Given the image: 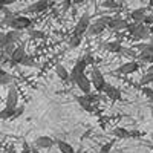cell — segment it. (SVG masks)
<instances>
[{
  "label": "cell",
  "instance_id": "25",
  "mask_svg": "<svg viewBox=\"0 0 153 153\" xmlns=\"http://www.w3.org/2000/svg\"><path fill=\"white\" fill-rule=\"evenodd\" d=\"M150 83H153V72H147L141 76V80H139V84H141L143 87L144 86H149Z\"/></svg>",
  "mask_w": 153,
  "mask_h": 153
},
{
  "label": "cell",
  "instance_id": "35",
  "mask_svg": "<svg viewBox=\"0 0 153 153\" xmlns=\"http://www.w3.org/2000/svg\"><path fill=\"white\" fill-rule=\"evenodd\" d=\"M86 98H87L89 103H92V104H95V103H98V101H100L98 95H95V94H86Z\"/></svg>",
  "mask_w": 153,
  "mask_h": 153
},
{
  "label": "cell",
  "instance_id": "8",
  "mask_svg": "<svg viewBox=\"0 0 153 153\" xmlns=\"http://www.w3.org/2000/svg\"><path fill=\"white\" fill-rule=\"evenodd\" d=\"M76 86H78V89L86 95V94H91V89H92V80L89 78V76H86V74H83L80 78H78V81H76Z\"/></svg>",
  "mask_w": 153,
  "mask_h": 153
},
{
  "label": "cell",
  "instance_id": "50",
  "mask_svg": "<svg viewBox=\"0 0 153 153\" xmlns=\"http://www.w3.org/2000/svg\"><path fill=\"white\" fill-rule=\"evenodd\" d=\"M144 2H146V0H144Z\"/></svg>",
  "mask_w": 153,
  "mask_h": 153
},
{
  "label": "cell",
  "instance_id": "48",
  "mask_svg": "<svg viewBox=\"0 0 153 153\" xmlns=\"http://www.w3.org/2000/svg\"><path fill=\"white\" fill-rule=\"evenodd\" d=\"M120 2H129V0H120Z\"/></svg>",
  "mask_w": 153,
  "mask_h": 153
},
{
  "label": "cell",
  "instance_id": "28",
  "mask_svg": "<svg viewBox=\"0 0 153 153\" xmlns=\"http://www.w3.org/2000/svg\"><path fill=\"white\" fill-rule=\"evenodd\" d=\"M103 8H107V9H118V8H120V3L115 2V0H104V2H103Z\"/></svg>",
  "mask_w": 153,
  "mask_h": 153
},
{
  "label": "cell",
  "instance_id": "16",
  "mask_svg": "<svg viewBox=\"0 0 153 153\" xmlns=\"http://www.w3.org/2000/svg\"><path fill=\"white\" fill-rule=\"evenodd\" d=\"M25 55H26V52H25V48H23V46H17V48H16V51H14V52L11 54V57H9L11 65H14V66H16V65H19L20 60H22Z\"/></svg>",
  "mask_w": 153,
  "mask_h": 153
},
{
  "label": "cell",
  "instance_id": "26",
  "mask_svg": "<svg viewBox=\"0 0 153 153\" xmlns=\"http://www.w3.org/2000/svg\"><path fill=\"white\" fill-rule=\"evenodd\" d=\"M19 65H22V66H35V60H34L32 55H25V57L20 60Z\"/></svg>",
  "mask_w": 153,
  "mask_h": 153
},
{
  "label": "cell",
  "instance_id": "27",
  "mask_svg": "<svg viewBox=\"0 0 153 153\" xmlns=\"http://www.w3.org/2000/svg\"><path fill=\"white\" fill-rule=\"evenodd\" d=\"M81 40H83V37H80V35H72L71 40H69V48H71V49L78 48V46L81 45Z\"/></svg>",
  "mask_w": 153,
  "mask_h": 153
},
{
  "label": "cell",
  "instance_id": "3",
  "mask_svg": "<svg viewBox=\"0 0 153 153\" xmlns=\"http://www.w3.org/2000/svg\"><path fill=\"white\" fill-rule=\"evenodd\" d=\"M89 65H87V61L83 58V60H78L75 63V66H74V69L71 71V76H69V81L68 83H71V84H76V81H78V78L84 74V71H86V68H87Z\"/></svg>",
  "mask_w": 153,
  "mask_h": 153
},
{
  "label": "cell",
  "instance_id": "37",
  "mask_svg": "<svg viewBox=\"0 0 153 153\" xmlns=\"http://www.w3.org/2000/svg\"><path fill=\"white\" fill-rule=\"evenodd\" d=\"M84 60L87 61V65H89V66L95 63V60H94V57H92V54H91V52H87V54H86V58H84Z\"/></svg>",
  "mask_w": 153,
  "mask_h": 153
},
{
  "label": "cell",
  "instance_id": "21",
  "mask_svg": "<svg viewBox=\"0 0 153 153\" xmlns=\"http://www.w3.org/2000/svg\"><path fill=\"white\" fill-rule=\"evenodd\" d=\"M55 74H57V76H58L61 81H69L71 72H68V69L63 66V65H57L55 66Z\"/></svg>",
  "mask_w": 153,
  "mask_h": 153
},
{
  "label": "cell",
  "instance_id": "34",
  "mask_svg": "<svg viewBox=\"0 0 153 153\" xmlns=\"http://www.w3.org/2000/svg\"><path fill=\"white\" fill-rule=\"evenodd\" d=\"M121 54H123V55H127V57H138V54L135 52L133 49H127V48H123Z\"/></svg>",
  "mask_w": 153,
  "mask_h": 153
},
{
  "label": "cell",
  "instance_id": "9",
  "mask_svg": "<svg viewBox=\"0 0 153 153\" xmlns=\"http://www.w3.org/2000/svg\"><path fill=\"white\" fill-rule=\"evenodd\" d=\"M127 26H129V22L121 19V17H113L109 23L107 29L110 31H123V29H127Z\"/></svg>",
  "mask_w": 153,
  "mask_h": 153
},
{
  "label": "cell",
  "instance_id": "40",
  "mask_svg": "<svg viewBox=\"0 0 153 153\" xmlns=\"http://www.w3.org/2000/svg\"><path fill=\"white\" fill-rule=\"evenodd\" d=\"M17 0H2V3H3V6H8V5H12V3H16Z\"/></svg>",
  "mask_w": 153,
  "mask_h": 153
},
{
  "label": "cell",
  "instance_id": "18",
  "mask_svg": "<svg viewBox=\"0 0 153 153\" xmlns=\"http://www.w3.org/2000/svg\"><path fill=\"white\" fill-rule=\"evenodd\" d=\"M76 103L80 104V107H81L83 110H86V112H89V113H92V112L95 110L94 104H92V103H89V101H87V98H86V95L76 97Z\"/></svg>",
  "mask_w": 153,
  "mask_h": 153
},
{
  "label": "cell",
  "instance_id": "44",
  "mask_svg": "<svg viewBox=\"0 0 153 153\" xmlns=\"http://www.w3.org/2000/svg\"><path fill=\"white\" fill-rule=\"evenodd\" d=\"M9 153H16V149L14 147H9Z\"/></svg>",
  "mask_w": 153,
  "mask_h": 153
},
{
  "label": "cell",
  "instance_id": "15",
  "mask_svg": "<svg viewBox=\"0 0 153 153\" xmlns=\"http://www.w3.org/2000/svg\"><path fill=\"white\" fill-rule=\"evenodd\" d=\"M106 29H107V25H104V23H101L100 20H97L95 23H92L91 26H89L87 34H89V35H98V34H101V32H104Z\"/></svg>",
  "mask_w": 153,
  "mask_h": 153
},
{
  "label": "cell",
  "instance_id": "38",
  "mask_svg": "<svg viewBox=\"0 0 153 153\" xmlns=\"http://www.w3.org/2000/svg\"><path fill=\"white\" fill-rule=\"evenodd\" d=\"M144 23L147 25V26H152V25H153V16L147 14V16H146V19H144Z\"/></svg>",
  "mask_w": 153,
  "mask_h": 153
},
{
  "label": "cell",
  "instance_id": "39",
  "mask_svg": "<svg viewBox=\"0 0 153 153\" xmlns=\"http://www.w3.org/2000/svg\"><path fill=\"white\" fill-rule=\"evenodd\" d=\"M146 46H147V43H138V45H135V48L139 51V52H141V51H143Z\"/></svg>",
  "mask_w": 153,
  "mask_h": 153
},
{
  "label": "cell",
  "instance_id": "22",
  "mask_svg": "<svg viewBox=\"0 0 153 153\" xmlns=\"http://www.w3.org/2000/svg\"><path fill=\"white\" fill-rule=\"evenodd\" d=\"M57 147H58V150L61 152V153H75L76 150H74V147L69 144V143H66V141H57Z\"/></svg>",
  "mask_w": 153,
  "mask_h": 153
},
{
  "label": "cell",
  "instance_id": "41",
  "mask_svg": "<svg viewBox=\"0 0 153 153\" xmlns=\"http://www.w3.org/2000/svg\"><path fill=\"white\" fill-rule=\"evenodd\" d=\"M87 0H72V3L74 5H83V3H86Z\"/></svg>",
  "mask_w": 153,
  "mask_h": 153
},
{
  "label": "cell",
  "instance_id": "43",
  "mask_svg": "<svg viewBox=\"0 0 153 153\" xmlns=\"http://www.w3.org/2000/svg\"><path fill=\"white\" fill-rule=\"evenodd\" d=\"M32 153H40V150H38V147H37V146H34V147H32Z\"/></svg>",
  "mask_w": 153,
  "mask_h": 153
},
{
  "label": "cell",
  "instance_id": "13",
  "mask_svg": "<svg viewBox=\"0 0 153 153\" xmlns=\"http://www.w3.org/2000/svg\"><path fill=\"white\" fill-rule=\"evenodd\" d=\"M150 35V26H147L146 23H139L138 25V29H136V34L132 37L133 40H146V38Z\"/></svg>",
  "mask_w": 153,
  "mask_h": 153
},
{
  "label": "cell",
  "instance_id": "36",
  "mask_svg": "<svg viewBox=\"0 0 153 153\" xmlns=\"http://www.w3.org/2000/svg\"><path fill=\"white\" fill-rule=\"evenodd\" d=\"M23 113H25V106H19V107L16 109V113H14V120L20 118V117H22Z\"/></svg>",
  "mask_w": 153,
  "mask_h": 153
},
{
  "label": "cell",
  "instance_id": "46",
  "mask_svg": "<svg viewBox=\"0 0 153 153\" xmlns=\"http://www.w3.org/2000/svg\"><path fill=\"white\" fill-rule=\"evenodd\" d=\"M75 153H83V149H78V150H76Z\"/></svg>",
  "mask_w": 153,
  "mask_h": 153
},
{
  "label": "cell",
  "instance_id": "32",
  "mask_svg": "<svg viewBox=\"0 0 153 153\" xmlns=\"http://www.w3.org/2000/svg\"><path fill=\"white\" fill-rule=\"evenodd\" d=\"M16 48H17V46H16V43H9V45H6V46L3 48V52H5L6 55H9V57H11V54L16 51Z\"/></svg>",
  "mask_w": 153,
  "mask_h": 153
},
{
  "label": "cell",
  "instance_id": "11",
  "mask_svg": "<svg viewBox=\"0 0 153 153\" xmlns=\"http://www.w3.org/2000/svg\"><path fill=\"white\" fill-rule=\"evenodd\" d=\"M138 58L144 61V63H149V65H153V43L152 45H147L141 52L138 54Z\"/></svg>",
  "mask_w": 153,
  "mask_h": 153
},
{
  "label": "cell",
  "instance_id": "30",
  "mask_svg": "<svg viewBox=\"0 0 153 153\" xmlns=\"http://www.w3.org/2000/svg\"><path fill=\"white\" fill-rule=\"evenodd\" d=\"M29 35H31L32 38H37V40H43V38H46V34H45L43 31H37V29H32V31L29 32Z\"/></svg>",
  "mask_w": 153,
  "mask_h": 153
},
{
  "label": "cell",
  "instance_id": "23",
  "mask_svg": "<svg viewBox=\"0 0 153 153\" xmlns=\"http://www.w3.org/2000/svg\"><path fill=\"white\" fill-rule=\"evenodd\" d=\"M17 109V107H16ZM16 109H11V107H3L2 112H0V118L2 120H14V113Z\"/></svg>",
  "mask_w": 153,
  "mask_h": 153
},
{
  "label": "cell",
  "instance_id": "2",
  "mask_svg": "<svg viewBox=\"0 0 153 153\" xmlns=\"http://www.w3.org/2000/svg\"><path fill=\"white\" fill-rule=\"evenodd\" d=\"M91 80H92L94 87L97 89V92H98V94H103V92H104V89H106V86H107V81H106L104 75L101 74V71H100L97 66H94V69H92Z\"/></svg>",
  "mask_w": 153,
  "mask_h": 153
},
{
  "label": "cell",
  "instance_id": "29",
  "mask_svg": "<svg viewBox=\"0 0 153 153\" xmlns=\"http://www.w3.org/2000/svg\"><path fill=\"white\" fill-rule=\"evenodd\" d=\"M143 95L150 101V103H153V89H152V87L144 86V87H143Z\"/></svg>",
  "mask_w": 153,
  "mask_h": 153
},
{
  "label": "cell",
  "instance_id": "24",
  "mask_svg": "<svg viewBox=\"0 0 153 153\" xmlns=\"http://www.w3.org/2000/svg\"><path fill=\"white\" fill-rule=\"evenodd\" d=\"M11 81H12V76H11L5 69L0 71V84H2V86H6V84H9Z\"/></svg>",
  "mask_w": 153,
  "mask_h": 153
},
{
  "label": "cell",
  "instance_id": "10",
  "mask_svg": "<svg viewBox=\"0 0 153 153\" xmlns=\"http://www.w3.org/2000/svg\"><path fill=\"white\" fill-rule=\"evenodd\" d=\"M54 144H57V141H54L51 136H37L35 138V141H34V146H37L38 149H51Z\"/></svg>",
  "mask_w": 153,
  "mask_h": 153
},
{
  "label": "cell",
  "instance_id": "4",
  "mask_svg": "<svg viewBox=\"0 0 153 153\" xmlns=\"http://www.w3.org/2000/svg\"><path fill=\"white\" fill-rule=\"evenodd\" d=\"M20 37H22V32L17 29H11L9 32H2L0 34V46L3 49L9 43H17L20 40Z\"/></svg>",
  "mask_w": 153,
  "mask_h": 153
},
{
  "label": "cell",
  "instance_id": "42",
  "mask_svg": "<svg viewBox=\"0 0 153 153\" xmlns=\"http://www.w3.org/2000/svg\"><path fill=\"white\" fill-rule=\"evenodd\" d=\"M141 136V133L139 132H135V130H132V138H139Z\"/></svg>",
  "mask_w": 153,
  "mask_h": 153
},
{
  "label": "cell",
  "instance_id": "12",
  "mask_svg": "<svg viewBox=\"0 0 153 153\" xmlns=\"http://www.w3.org/2000/svg\"><path fill=\"white\" fill-rule=\"evenodd\" d=\"M49 8V0H37L35 3L29 5L26 12H35V14H40V12L46 11Z\"/></svg>",
  "mask_w": 153,
  "mask_h": 153
},
{
  "label": "cell",
  "instance_id": "49",
  "mask_svg": "<svg viewBox=\"0 0 153 153\" xmlns=\"http://www.w3.org/2000/svg\"><path fill=\"white\" fill-rule=\"evenodd\" d=\"M92 2H97V0H92Z\"/></svg>",
  "mask_w": 153,
  "mask_h": 153
},
{
  "label": "cell",
  "instance_id": "5",
  "mask_svg": "<svg viewBox=\"0 0 153 153\" xmlns=\"http://www.w3.org/2000/svg\"><path fill=\"white\" fill-rule=\"evenodd\" d=\"M91 26V17L87 14L81 16V19L78 20V23L75 25V29H74V35H80L83 37L84 34H87V29Z\"/></svg>",
  "mask_w": 153,
  "mask_h": 153
},
{
  "label": "cell",
  "instance_id": "20",
  "mask_svg": "<svg viewBox=\"0 0 153 153\" xmlns=\"http://www.w3.org/2000/svg\"><path fill=\"white\" fill-rule=\"evenodd\" d=\"M104 49L112 52V54H121L123 45L120 42H107V43H104Z\"/></svg>",
  "mask_w": 153,
  "mask_h": 153
},
{
  "label": "cell",
  "instance_id": "1",
  "mask_svg": "<svg viewBox=\"0 0 153 153\" xmlns=\"http://www.w3.org/2000/svg\"><path fill=\"white\" fill-rule=\"evenodd\" d=\"M5 25H9V28L11 29H17V31H25V29H28L31 28V25H32V20L26 16H16L14 19H11V20H3Z\"/></svg>",
  "mask_w": 153,
  "mask_h": 153
},
{
  "label": "cell",
  "instance_id": "31",
  "mask_svg": "<svg viewBox=\"0 0 153 153\" xmlns=\"http://www.w3.org/2000/svg\"><path fill=\"white\" fill-rule=\"evenodd\" d=\"M113 144H115V141H109V143L103 144V146H101V149H100V153H110Z\"/></svg>",
  "mask_w": 153,
  "mask_h": 153
},
{
  "label": "cell",
  "instance_id": "7",
  "mask_svg": "<svg viewBox=\"0 0 153 153\" xmlns=\"http://www.w3.org/2000/svg\"><path fill=\"white\" fill-rule=\"evenodd\" d=\"M138 69H139L138 61H127V63H123V65L117 69V72L121 74V75H130V74H135Z\"/></svg>",
  "mask_w": 153,
  "mask_h": 153
},
{
  "label": "cell",
  "instance_id": "17",
  "mask_svg": "<svg viewBox=\"0 0 153 153\" xmlns=\"http://www.w3.org/2000/svg\"><path fill=\"white\" fill-rule=\"evenodd\" d=\"M146 16H147V9L146 8H138V9H135V11L130 12V19L135 23H144Z\"/></svg>",
  "mask_w": 153,
  "mask_h": 153
},
{
  "label": "cell",
  "instance_id": "19",
  "mask_svg": "<svg viewBox=\"0 0 153 153\" xmlns=\"http://www.w3.org/2000/svg\"><path fill=\"white\" fill-rule=\"evenodd\" d=\"M112 133L118 139H129V138H132V130H127V129H124V127H115V129L112 130Z\"/></svg>",
  "mask_w": 153,
  "mask_h": 153
},
{
  "label": "cell",
  "instance_id": "14",
  "mask_svg": "<svg viewBox=\"0 0 153 153\" xmlns=\"http://www.w3.org/2000/svg\"><path fill=\"white\" fill-rule=\"evenodd\" d=\"M103 94H106V95H107L110 100H113V101H121V100H123L121 91H120V89H117L115 86L109 84V83H107V86H106V89H104Z\"/></svg>",
  "mask_w": 153,
  "mask_h": 153
},
{
  "label": "cell",
  "instance_id": "33",
  "mask_svg": "<svg viewBox=\"0 0 153 153\" xmlns=\"http://www.w3.org/2000/svg\"><path fill=\"white\" fill-rule=\"evenodd\" d=\"M138 25H139V23H135V22H133V23H129V26H127V32H129V34H130L132 37H133V35L136 34Z\"/></svg>",
  "mask_w": 153,
  "mask_h": 153
},
{
  "label": "cell",
  "instance_id": "45",
  "mask_svg": "<svg viewBox=\"0 0 153 153\" xmlns=\"http://www.w3.org/2000/svg\"><path fill=\"white\" fill-rule=\"evenodd\" d=\"M149 6H153V0H149Z\"/></svg>",
  "mask_w": 153,
  "mask_h": 153
},
{
  "label": "cell",
  "instance_id": "47",
  "mask_svg": "<svg viewBox=\"0 0 153 153\" xmlns=\"http://www.w3.org/2000/svg\"><path fill=\"white\" fill-rule=\"evenodd\" d=\"M150 34L153 35V25H152V26H150Z\"/></svg>",
  "mask_w": 153,
  "mask_h": 153
},
{
  "label": "cell",
  "instance_id": "6",
  "mask_svg": "<svg viewBox=\"0 0 153 153\" xmlns=\"http://www.w3.org/2000/svg\"><path fill=\"white\" fill-rule=\"evenodd\" d=\"M5 107H11V109H16L19 107V91L16 86H11L8 95H6V106Z\"/></svg>",
  "mask_w": 153,
  "mask_h": 153
}]
</instances>
